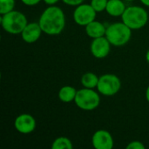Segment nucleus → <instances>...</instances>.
Here are the masks:
<instances>
[{
    "mask_svg": "<svg viewBox=\"0 0 149 149\" xmlns=\"http://www.w3.org/2000/svg\"><path fill=\"white\" fill-rule=\"evenodd\" d=\"M77 94V90L70 86H63L58 92V98L64 103H70L74 101Z\"/></svg>",
    "mask_w": 149,
    "mask_h": 149,
    "instance_id": "obj_14",
    "label": "nucleus"
},
{
    "mask_svg": "<svg viewBox=\"0 0 149 149\" xmlns=\"http://www.w3.org/2000/svg\"><path fill=\"white\" fill-rule=\"evenodd\" d=\"M141 2L144 5L148 6L149 7V0H141Z\"/></svg>",
    "mask_w": 149,
    "mask_h": 149,
    "instance_id": "obj_23",
    "label": "nucleus"
},
{
    "mask_svg": "<svg viewBox=\"0 0 149 149\" xmlns=\"http://www.w3.org/2000/svg\"><path fill=\"white\" fill-rule=\"evenodd\" d=\"M97 11L91 4L81 3L76 6L73 11L74 22L80 26H86L88 24L95 20Z\"/></svg>",
    "mask_w": 149,
    "mask_h": 149,
    "instance_id": "obj_7",
    "label": "nucleus"
},
{
    "mask_svg": "<svg viewBox=\"0 0 149 149\" xmlns=\"http://www.w3.org/2000/svg\"><path fill=\"white\" fill-rule=\"evenodd\" d=\"M126 8L125 3L121 0H108L106 10L113 17H121Z\"/></svg>",
    "mask_w": 149,
    "mask_h": 149,
    "instance_id": "obj_13",
    "label": "nucleus"
},
{
    "mask_svg": "<svg viewBox=\"0 0 149 149\" xmlns=\"http://www.w3.org/2000/svg\"><path fill=\"white\" fill-rule=\"evenodd\" d=\"M73 146L72 141L66 137L57 138L52 145V149H72Z\"/></svg>",
    "mask_w": 149,
    "mask_h": 149,
    "instance_id": "obj_16",
    "label": "nucleus"
},
{
    "mask_svg": "<svg viewBox=\"0 0 149 149\" xmlns=\"http://www.w3.org/2000/svg\"><path fill=\"white\" fill-rule=\"evenodd\" d=\"M121 87L120 79L114 74H105L100 77L97 86L98 92L105 96H113L118 93Z\"/></svg>",
    "mask_w": 149,
    "mask_h": 149,
    "instance_id": "obj_6",
    "label": "nucleus"
},
{
    "mask_svg": "<svg viewBox=\"0 0 149 149\" xmlns=\"http://www.w3.org/2000/svg\"><path fill=\"white\" fill-rule=\"evenodd\" d=\"M146 58H147V60H148V62L149 63V51L147 52V55H146Z\"/></svg>",
    "mask_w": 149,
    "mask_h": 149,
    "instance_id": "obj_25",
    "label": "nucleus"
},
{
    "mask_svg": "<svg viewBox=\"0 0 149 149\" xmlns=\"http://www.w3.org/2000/svg\"><path fill=\"white\" fill-rule=\"evenodd\" d=\"M63 3H65L67 5L70 6H78L81 3H83V2L85 0H62Z\"/></svg>",
    "mask_w": 149,
    "mask_h": 149,
    "instance_id": "obj_20",
    "label": "nucleus"
},
{
    "mask_svg": "<svg viewBox=\"0 0 149 149\" xmlns=\"http://www.w3.org/2000/svg\"><path fill=\"white\" fill-rule=\"evenodd\" d=\"M122 22L132 30H138L144 27L148 21L147 10L140 6L127 7L121 16Z\"/></svg>",
    "mask_w": 149,
    "mask_h": 149,
    "instance_id": "obj_4",
    "label": "nucleus"
},
{
    "mask_svg": "<svg viewBox=\"0 0 149 149\" xmlns=\"http://www.w3.org/2000/svg\"><path fill=\"white\" fill-rule=\"evenodd\" d=\"M74 102L79 108L85 111H92L100 106V98L99 93L93 89L84 87L77 91Z\"/></svg>",
    "mask_w": 149,
    "mask_h": 149,
    "instance_id": "obj_5",
    "label": "nucleus"
},
{
    "mask_svg": "<svg viewBox=\"0 0 149 149\" xmlns=\"http://www.w3.org/2000/svg\"><path fill=\"white\" fill-rule=\"evenodd\" d=\"M38 24L47 35H58L65 26V17L63 10L55 5H50L41 14Z\"/></svg>",
    "mask_w": 149,
    "mask_h": 149,
    "instance_id": "obj_1",
    "label": "nucleus"
},
{
    "mask_svg": "<svg viewBox=\"0 0 149 149\" xmlns=\"http://www.w3.org/2000/svg\"><path fill=\"white\" fill-rule=\"evenodd\" d=\"M100 78L93 72H86L81 77V84L86 88L93 89L97 87Z\"/></svg>",
    "mask_w": 149,
    "mask_h": 149,
    "instance_id": "obj_15",
    "label": "nucleus"
},
{
    "mask_svg": "<svg viewBox=\"0 0 149 149\" xmlns=\"http://www.w3.org/2000/svg\"><path fill=\"white\" fill-rule=\"evenodd\" d=\"M15 128L17 132L27 134L32 133L36 128V120L33 116L28 113L18 115L14 122Z\"/></svg>",
    "mask_w": 149,
    "mask_h": 149,
    "instance_id": "obj_9",
    "label": "nucleus"
},
{
    "mask_svg": "<svg viewBox=\"0 0 149 149\" xmlns=\"http://www.w3.org/2000/svg\"><path fill=\"white\" fill-rule=\"evenodd\" d=\"M91 52L97 58H106L111 50V43L106 36L93 38L91 43Z\"/></svg>",
    "mask_w": 149,
    "mask_h": 149,
    "instance_id": "obj_8",
    "label": "nucleus"
},
{
    "mask_svg": "<svg viewBox=\"0 0 149 149\" xmlns=\"http://www.w3.org/2000/svg\"><path fill=\"white\" fill-rule=\"evenodd\" d=\"M126 1H134V0H126Z\"/></svg>",
    "mask_w": 149,
    "mask_h": 149,
    "instance_id": "obj_26",
    "label": "nucleus"
},
{
    "mask_svg": "<svg viewBox=\"0 0 149 149\" xmlns=\"http://www.w3.org/2000/svg\"><path fill=\"white\" fill-rule=\"evenodd\" d=\"M27 18L22 12L18 10H11L2 15L1 24L3 29L10 34H21L24 27L27 25Z\"/></svg>",
    "mask_w": 149,
    "mask_h": 149,
    "instance_id": "obj_2",
    "label": "nucleus"
},
{
    "mask_svg": "<svg viewBox=\"0 0 149 149\" xmlns=\"http://www.w3.org/2000/svg\"><path fill=\"white\" fill-rule=\"evenodd\" d=\"M145 146L142 144V142L138 141H134L130 142L127 146V149H144Z\"/></svg>",
    "mask_w": 149,
    "mask_h": 149,
    "instance_id": "obj_19",
    "label": "nucleus"
},
{
    "mask_svg": "<svg viewBox=\"0 0 149 149\" xmlns=\"http://www.w3.org/2000/svg\"><path fill=\"white\" fill-rule=\"evenodd\" d=\"M15 0H0V14L3 15L14 10Z\"/></svg>",
    "mask_w": 149,
    "mask_h": 149,
    "instance_id": "obj_17",
    "label": "nucleus"
},
{
    "mask_svg": "<svg viewBox=\"0 0 149 149\" xmlns=\"http://www.w3.org/2000/svg\"><path fill=\"white\" fill-rule=\"evenodd\" d=\"M132 36L130 29L123 22H117L107 27L106 37L113 46H123L128 43Z\"/></svg>",
    "mask_w": 149,
    "mask_h": 149,
    "instance_id": "obj_3",
    "label": "nucleus"
},
{
    "mask_svg": "<svg viewBox=\"0 0 149 149\" xmlns=\"http://www.w3.org/2000/svg\"><path fill=\"white\" fill-rule=\"evenodd\" d=\"M22 3L27 6H33L38 3H39L42 0H21Z\"/></svg>",
    "mask_w": 149,
    "mask_h": 149,
    "instance_id": "obj_21",
    "label": "nucleus"
},
{
    "mask_svg": "<svg viewBox=\"0 0 149 149\" xmlns=\"http://www.w3.org/2000/svg\"><path fill=\"white\" fill-rule=\"evenodd\" d=\"M108 0H92L91 5L97 12H102L106 10Z\"/></svg>",
    "mask_w": 149,
    "mask_h": 149,
    "instance_id": "obj_18",
    "label": "nucleus"
},
{
    "mask_svg": "<svg viewBox=\"0 0 149 149\" xmlns=\"http://www.w3.org/2000/svg\"><path fill=\"white\" fill-rule=\"evenodd\" d=\"M92 143L96 149H112L113 148V139L112 134L106 130H98L92 138Z\"/></svg>",
    "mask_w": 149,
    "mask_h": 149,
    "instance_id": "obj_10",
    "label": "nucleus"
},
{
    "mask_svg": "<svg viewBox=\"0 0 149 149\" xmlns=\"http://www.w3.org/2000/svg\"><path fill=\"white\" fill-rule=\"evenodd\" d=\"M59 0H44V2L48 5H54L56 3H58Z\"/></svg>",
    "mask_w": 149,
    "mask_h": 149,
    "instance_id": "obj_22",
    "label": "nucleus"
},
{
    "mask_svg": "<svg viewBox=\"0 0 149 149\" xmlns=\"http://www.w3.org/2000/svg\"><path fill=\"white\" fill-rule=\"evenodd\" d=\"M107 27L100 22L93 20L86 26V32L88 37L93 38L106 36Z\"/></svg>",
    "mask_w": 149,
    "mask_h": 149,
    "instance_id": "obj_12",
    "label": "nucleus"
},
{
    "mask_svg": "<svg viewBox=\"0 0 149 149\" xmlns=\"http://www.w3.org/2000/svg\"><path fill=\"white\" fill-rule=\"evenodd\" d=\"M146 98H147V100L149 102V86L147 88V91H146Z\"/></svg>",
    "mask_w": 149,
    "mask_h": 149,
    "instance_id": "obj_24",
    "label": "nucleus"
},
{
    "mask_svg": "<svg viewBox=\"0 0 149 149\" xmlns=\"http://www.w3.org/2000/svg\"><path fill=\"white\" fill-rule=\"evenodd\" d=\"M43 31L38 23H28L21 33L23 40L28 44L38 41L42 34Z\"/></svg>",
    "mask_w": 149,
    "mask_h": 149,
    "instance_id": "obj_11",
    "label": "nucleus"
}]
</instances>
